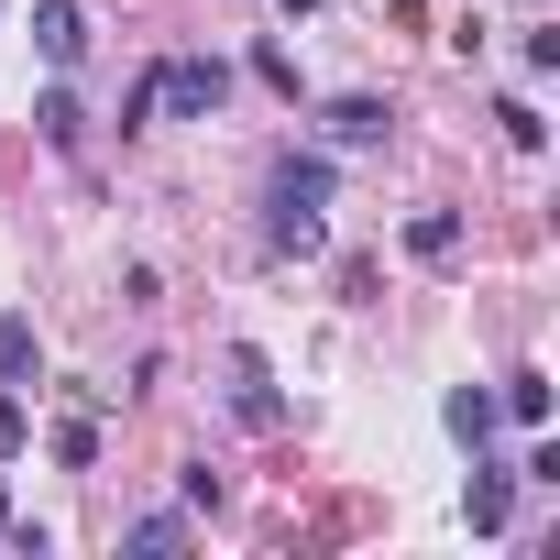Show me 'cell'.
<instances>
[{
  "label": "cell",
  "mask_w": 560,
  "mask_h": 560,
  "mask_svg": "<svg viewBox=\"0 0 560 560\" xmlns=\"http://www.w3.org/2000/svg\"><path fill=\"white\" fill-rule=\"evenodd\" d=\"M67 396H78V418L56 429V462H67V472H100V418H110V385H67Z\"/></svg>",
  "instance_id": "cell-5"
},
{
  "label": "cell",
  "mask_w": 560,
  "mask_h": 560,
  "mask_svg": "<svg viewBox=\"0 0 560 560\" xmlns=\"http://www.w3.org/2000/svg\"><path fill=\"white\" fill-rule=\"evenodd\" d=\"M121 549H143V560H165V549H187V516H132V527H121Z\"/></svg>",
  "instance_id": "cell-13"
},
{
  "label": "cell",
  "mask_w": 560,
  "mask_h": 560,
  "mask_svg": "<svg viewBox=\"0 0 560 560\" xmlns=\"http://www.w3.org/2000/svg\"><path fill=\"white\" fill-rule=\"evenodd\" d=\"M34 451V407H23V385H0V462H23Z\"/></svg>",
  "instance_id": "cell-14"
},
{
  "label": "cell",
  "mask_w": 560,
  "mask_h": 560,
  "mask_svg": "<svg viewBox=\"0 0 560 560\" xmlns=\"http://www.w3.org/2000/svg\"><path fill=\"white\" fill-rule=\"evenodd\" d=\"M264 242L275 253H319L330 242V154H275L264 165Z\"/></svg>",
  "instance_id": "cell-1"
},
{
  "label": "cell",
  "mask_w": 560,
  "mask_h": 560,
  "mask_svg": "<svg viewBox=\"0 0 560 560\" xmlns=\"http://www.w3.org/2000/svg\"><path fill=\"white\" fill-rule=\"evenodd\" d=\"M220 100H231V67H220V56H165V67L121 100V132H154V121H220Z\"/></svg>",
  "instance_id": "cell-2"
},
{
  "label": "cell",
  "mask_w": 560,
  "mask_h": 560,
  "mask_svg": "<svg viewBox=\"0 0 560 560\" xmlns=\"http://www.w3.org/2000/svg\"><path fill=\"white\" fill-rule=\"evenodd\" d=\"M287 12H319V0H287Z\"/></svg>",
  "instance_id": "cell-17"
},
{
  "label": "cell",
  "mask_w": 560,
  "mask_h": 560,
  "mask_svg": "<svg viewBox=\"0 0 560 560\" xmlns=\"http://www.w3.org/2000/svg\"><path fill=\"white\" fill-rule=\"evenodd\" d=\"M407 253H418V264H451V253H462V209H418V220H407Z\"/></svg>",
  "instance_id": "cell-8"
},
{
  "label": "cell",
  "mask_w": 560,
  "mask_h": 560,
  "mask_svg": "<svg viewBox=\"0 0 560 560\" xmlns=\"http://www.w3.org/2000/svg\"><path fill=\"white\" fill-rule=\"evenodd\" d=\"M34 121H45V143H56V154H78V143H89V110H78L67 89H45V100H34Z\"/></svg>",
  "instance_id": "cell-10"
},
{
  "label": "cell",
  "mask_w": 560,
  "mask_h": 560,
  "mask_svg": "<svg viewBox=\"0 0 560 560\" xmlns=\"http://www.w3.org/2000/svg\"><path fill=\"white\" fill-rule=\"evenodd\" d=\"M34 56L45 67H78L89 56V0H34Z\"/></svg>",
  "instance_id": "cell-4"
},
{
  "label": "cell",
  "mask_w": 560,
  "mask_h": 560,
  "mask_svg": "<svg viewBox=\"0 0 560 560\" xmlns=\"http://www.w3.org/2000/svg\"><path fill=\"white\" fill-rule=\"evenodd\" d=\"M319 132H330L341 154H363V143H385V100H363V89H352V100H330V110H319Z\"/></svg>",
  "instance_id": "cell-7"
},
{
  "label": "cell",
  "mask_w": 560,
  "mask_h": 560,
  "mask_svg": "<svg viewBox=\"0 0 560 560\" xmlns=\"http://www.w3.org/2000/svg\"><path fill=\"white\" fill-rule=\"evenodd\" d=\"M45 374V341H34V319H0V385H34Z\"/></svg>",
  "instance_id": "cell-9"
},
{
  "label": "cell",
  "mask_w": 560,
  "mask_h": 560,
  "mask_svg": "<svg viewBox=\"0 0 560 560\" xmlns=\"http://www.w3.org/2000/svg\"><path fill=\"white\" fill-rule=\"evenodd\" d=\"M0 527H12V494H0Z\"/></svg>",
  "instance_id": "cell-18"
},
{
  "label": "cell",
  "mask_w": 560,
  "mask_h": 560,
  "mask_svg": "<svg viewBox=\"0 0 560 560\" xmlns=\"http://www.w3.org/2000/svg\"><path fill=\"white\" fill-rule=\"evenodd\" d=\"M220 385H231V418H242V429H287V396H275V363H264L253 341H231V352H220Z\"/></svg>",
  "instance_id": "cell-3"
},
{
  "label": "cell",
  "mask_w": 560,
  "mask_h": 560,
  "mask_svg": "<svg viewBox=\"0 0 560 560\" xmlns=\"http://www.w3.org/2000/svg\"><path fill=\"white\" fill-rule=\"evenodd\" d=\"M494 121H505V143H516V154H538V143H549V121H538V100H505Z\"/></svg>",
  "instance_id": "cell-15"
},
{
  "label": "cell",
  "mask_w": 560,
  "mask_h": 560,
  "mask_svg": "<svg viewBox=\"0 0 560 560\" xmlns=\"http://www.w3.org/2000/svg\"><path fill=\"white\" fill-rule=\"evenodd\" d=\"M462 516H472V538H505V516H516V472H494V462L472 451V483H462Z\"/></svg>",
  "instance_id": "cell-6"
},
{
  "label": "cell",
  "mask_w": 560,
  "mask_h": 560,
  "mask_svg": "<svg viewBox=\"0 0 560 560\" xmlns=\"http://www.w3.org/2000/svg\"><path fill=\"white\" fill-rule=\"evenodd\" d=\"M440 418H451V440H462V451H483V440H494V396H483V385H462Z\"/></svg>",
  "instance_id": "cell-12"
},
{
  "label": "cell",
  "mask_w": 560,
  "mask_h": 560,
  "mask_svg": "<svg viewBox=\"0 0 560 560\" xmlns=\"http://www.w3.org/2000/svg\"><path fill=\"white\" fill-rule=\"evenodd\" d=\"M253 78H264V89H287V100H298V56H287V45H253Z\"/></svg>",
  "instance_id": "cell-16"
},
{
  "label": "cell",
  "mask_w": 560,
  "mask_h": 560,
  "mask_svg": "<svg viewBox=\"0 0 560 560\" xmlns=\"http://www.w3.org/2000/svg\"><path fill=\"white\" fill-rule=\"evenodd\" d=\"M494 418H516V429H549V374H505Z\"/></svg>",
  "instance_id": "cell-11"
}]
</instances>
